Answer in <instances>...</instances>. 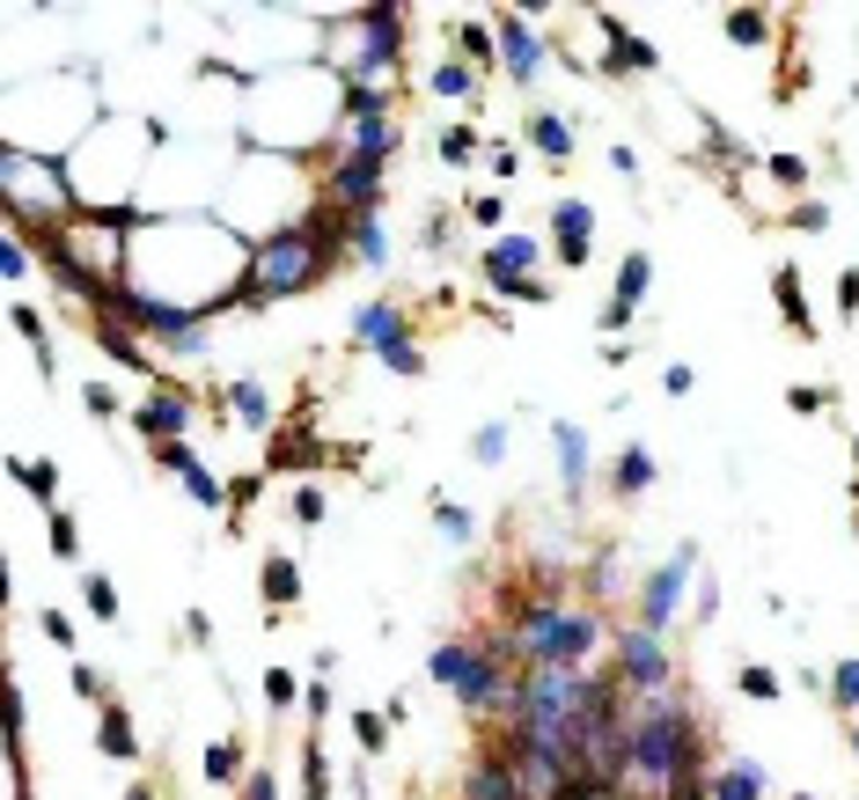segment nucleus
<instances>
[{"mask_svg":"<svg viewBox=\"0 0 859 800\" xmlns=\"http://www.w3.org/2000/svg\"><path fill=\"white\" fill-rule=\"evenodd\" d=\"M81 404H89V419H118V389L111 382H81Z\"/></svg>","mask_w":859,"mask_h":800,"instance_id":"43","label":"nucleus"},{"mask_svg":"<svg viewBox=\"0 0 859 800\" xmlns=\"http://www.w3.org/2000/svg\"><path fill=\"white\" fill-rule=\"evenodd\" d=\"M698 625H712V617H720V573H698Z\"/></svg>","mask_w":859,"mask_h":800,"instance_id":"45","label":"nucleus"},{"mask_svg":"<svg viewBox=\"0 0 859 800\" xmlns=\"http://www.w3.org/2000/svg\"><path fill=\"white\" fill-rule=\"evenodd\" d=\"M646 485H654V456H646V448L632 441V448L617 456V470H610V492H617V500H639Z\"/></svg>","mask_w":859,"mask_h":800,"instance_id":"23","label":"nucleus"},{"mask_svg":"<svg viewBox=\"0 0 859 800\" xmlns=\"http://www.w3.org/2000/svg\"><path fill=\"white\" fill-rule=\"evenodd\" d=\"M771 294H779V309H786V331H793V339H815V316H809V301H801V272L779 265L771 272Z\"/></svg>","mask_w":859,"mask_h":800,"instance_id":"21","label":"nucleus"},{"mask_svg":"<svg viewBox=\"0 0 859 800\" xmlns=\"http://www.w3.org/2000/svg\"><path fill=\"white\" fill-rule=\"evenodd\" d=\"M595 323H603V331H610V339H617V331L632 323V309H625V301H603V316H595Z\"/></svg>","mask_w":859,"mask_h":800,"instance_id":"54","label":"nucleus"},{"mask_svg":"<svg viewBox=\"0 0 859 800\" xmlns=\"http://www.w3.org/2000/svg\"><path fill=\"white\" fill-rule=\"evenodd\" d=\"M617 683L632 690V698H662L668 690V654H662V639L654 631H617Z\"/></svg>","mask_w":859,"mask_h":800,"instance_id":"5","label":"nucleus"},{"mask_svg":"<svg viewBox=\"0 0 859 800\" xmlns=\"http://www.w3.org/2000/svg\"><path fill=\"white\" fill-rule=\"evenodd\" d=\"M690 382H698V367H668V375H662L668 397H690Z\"/></svg>","mask_w":859,"mask_h":800,"instance_id":"55","label":"nucleus"},{"mask_svg":"<svg viewBox=\"0 0 859 800\" xmlns=\"http://www.w3.org/2000/svg\"><path fill=\"white\" fill-rule=\"evenodd\" d=\"M75 690H81L89 705H111V690H103V668H96V661H75Z\"/></svg>","mask_w":859,"mask_h":800,"instance_id":"44","label":"nucleus"},{"mask_svg":"<svg viewBox=\"0 0 859 800\" xmlns=\"http://www.w3.org/2000/svg\"><path fill=\"white\" fill-rule=\"evenodd\" d=\"M470 220H478V228H500V220H507V198H500V192L470 198Z\"/></svg>","mask_w":859,"mask_h":800,"instance_id":"48","label":"nucleus"},{"mask_svg":"<svg viewBox=\"0 0 859 800\" xmlns=\"http://www.w3.org/2000/svg\"><path fill=\"white\" fill-rule=\"evenodd\" d=\"M0 272H8V279L30 272V250H23V228H15V220H8V243H0Z\"/></svg>","mask_w":859,"mask_h":800,"instance_id":"41","label":"nucleus"},{"mask_svg":"<svg viewBox=\"0 0 859 800\" xmlns=\"http://www.w3.org/2000/svg\"><path fill=\"white\" fill-rule=\"evenodd\" d=\"M154 462H162V470H176V478H184V470H192V462H198V448H192V441H170V448H154Z\"/></svg>","mask_w":859,"mask_h":800,"instance_id":"49","label":"nucleus"},{"mask_svg":"<svg viewBox=\"0 0 859 800\" xmlns=\"http://www.w3.org/2000/svg\"><path fill=\"white\" fill-rule=\"evenodd\" d=\"M764 764H728V772L712 778V800H764Z\"/></svg>","mask_w":859,"mask_h":800,"instance_id":"26","label":"nucleus"},{"mask_svg":"<svg viewBox=\"0 0 859 800\" xmlns=\"http://www.w3.org/2000/svg\"><path fill=\"white\" fill-rule=\"evenodd\" d=\"M353 265H368V272L390 265V228H382V214H360V220H353Z\"/></svg>","mask_w":859,"mask_h":800,"instance_id":"22","label":"nucleus"},{"mask_svg":"<svg viewBox=\"0 0 859 800\" xmlns=\"http://www.w3.org/2000/svg\"><path fill=\"white\" fill-rule=\"evenodd\" d=\"M537 258H543L537 236H500V243L478 258V272H485V287H492V294L522 301V294H529V279H537Z\"/></svg>","mask_w":859,"mask_h":800,"instance_id":"7","label":"nucleus"},{"mask_svg":"<svg viewBox=\"0 0 859 800\" xmlns=\"http://www.w3.org/2000/svg\"><path fill=\"white\" fill-rule=\"evenodd\" d=\"M345 728H353V742H360V750H382V742H390V720H382V712H353V720H345Z\"/></svg>","mask_w":859,"mask_h":800,"instance_id":"40","label":"nucleus"},{"mask_svg":"<svg viewBox=\"0 0 859 800\" xmlns=\"http://www.w3.org/2000/svg\"><path fill=\"white\" fill-rule=\"evenodd\" d=\"M595 30L610 37V59H603L595 73H654V67H662V52L646 45V37H632V30H625V15H595Z\"/></svg>","mask_w":859,"mask_h":800,"instance_id":"11","label":"nucleus"},{"mask_svg":"<svg viewBox=\"0 0 859 800\" xmlns=\"http://www.w3.org/2000/svg\"><path fill=\"white\" fill-rule=\"evenodd\" d=\"M470 155H478V125H448V133H442V162H448V170H463Z\"/></svg>","mask_w":859,"mask_h":800,"instance_id":"37","label":"nucleus"},{"mask_svg":"<svg viewBox=\"0 0 859 800\" xmlns=\"http://www.w3.org/2000/svg\"><path fill=\"white\" fill-rule=\"evenodd\" d=\"M345 23L360 30L353 81H375V73H390V67H397V52H404V8H360V15H345Z\"/></svg>","mask_w":859,"mask_h":800,"instance_id":"4","label":"nucleus"},{"mask_svg":"<svg viewBox=\"0 0 859 800\" xmlns=\"http://www.w3.org/2000/svg\"><path fill=\"white\" fill-rule=\"evenodd\" d=\"M742 698H779V676H771V668H742Z\"/></svg>","mask_w":859,"mask_h":800,"instance_id":"47","label":"nucleus"},{"mask_svg":"<svg viewBox=\"0 0 859 800\" xmlns=\"http://www.w3.org/2000/svg\"><path fill=\"white\" fill-rule=\"evenodd\" d=\"M551 448H559V485H565V500H581V492H588V434H581L573 419H551Z\"/></svg>","mask_w":859,"mask_h":800,"instance_id":"13","label":"nucleus"},{"mask_svg":"<svg viewBox=\"0 0 859 800\" xmlns=\"http://www.w3.org/2000/svg\"><path fill=\"white\" fill-rule=\"evenodd\" d=\"M771 176H779V184H793V192H801V184H809V162H801V155H771Z\"/></svg>","mask_w":859,"mask_h":800,"instance_id":"50","label":"nucleus"},{"mask_svg":"<svg viewBox=\"0 0 859 800\" xmlns=\"http://www.w3.org/2000/svg\"><path fill=\"white\" fill-rule=\"evenodd\" d=\"M37 631H45L51 647H75V617H59V609H45V617H37Z\"/></svg>","mask_w":859,"mask_h":800,"instance_id":"51","label":"nucleus"},{"mask_svg":"<svg viewBox=\"0 0 859 800\" xmlns=\"http://www.w3.org/2000/svg\"><path fill=\"white\" fill-rule=\"evenodd\" d=\"M492 37H500V73H507V81H522V89L543 81V37H537V23H529L522 8H500V15H492Z\"/></svg>","mask_w":859,"mask_h":800,"instance_id":"6","label":"nucleus"},{"mask_svg":"<svg viewBox=\"0 0 859 800\" xmlns=\"http://www.w3.org/2000/svg\"><path fill=\"white\" fill-rule=\"evenodd\" d=\"M96 750H103V756H118V764H133V756H140V734H133V720H125V705H118V698L96 712Z\"/></svg>","mask_w":859,"mask_h":800,"instance_id":"20","label":"nucleus"},{"mask_svg":"<svg viewBox=\"0 0 859 800\" xmlns=\"http://www.w3.org/2000/svg\"><path fill=\"white\" fill-rule=\"evenodd\" d=\"M463 800H537V793L522 786V772L507 764V756L492 750V756H478V772L463 778Z\"/></svg>","mask_w":859,"mask_h":800,"instance_id":"12","label":"nucleus"},{"mask_svg":"<svg viewBox=\"0 0 859 800\" xmlns=\"http://www.w3.org/2000/svg\"><path fill=\"white\" fill-rule=\"evenodd\" d=\"M793 228H831V206L815 198V206H793Z\"/></svg>","mask_w":859,"mask_h":800,"instance_id":"53","label":"nucleus"},{"mask_svg":"<svg viewBox=\"0 0 859 800\" xmlns=\"http://www.w3.org/2000/svg\"><path fill=\"white\" fill-rule=\"evenodd\" d=\"M434 529H442L448 544H470V536H478V514L456 507V500H434Z\"/></svg>","mask_w":859,"mask_h":800,"instance_id":"32","label":"nucleus"},{"mask_svg":"<svg viewBox=\"0 0 859 800\" xmlns=\"http://www.w3.org/2000/svg\"><path fill=\"white\" fill-rule=\"evenodd\" d=\"M522 140H537V155H543V162H573V125H565L559 111H529Z\"/></svg>","mask_w":859,"mask_h":800,"instance_id":"18","label":"nucleus"},{"mask_svg":"<svg viewBox=\"0 0 859 800\" xmlns=\"http://www.w3.org/2000/svg\"><path fill=\"white\" fill-rule=\"evenodd\" d=\"M8 323H15V339L37 345V367H45V375H59V345L45 339V316L30 309V301H15V309H8Z\"/></svg>","mask_w":859,"mask_h":800,"instance_id":"25","label":"nucleus"},{"mask_svg":"<svg viewBox=\"0 0 859 800\" xmlns=\"http://www.w3.org/2000/svg\"><path fill=\"white\" fill-rule=\"evenodd\" d=\"M588 236H595V206L588 198H559V206H551V258H559L565 272L588 265Z\"/></svg>","mask_w":859,"mask_h":800,"instance_id":"10","label":"nucleus"},{"mask_svg":"<svg viewBox=\"0 0 859 800\" xmlns=\"http://www.w3.org/2000/svg\"><path fill=\"white\" fill-rule=\"evenodd\" d=\"M426 89H434V96H478V73L463 67V59H448V67H434V81H426Z\"/></svg>","mask_w":859,"mask_h":800,"instance_id":"34","label":"nucleus"},{"mask_svg":"<svg viewBox=\"0 0 859 800\" xmlns=\"http://www.w3.org/2000/svg\"><path fill=\"white\" fill-rule=\"evenodd\" d=\"M8 478H15V485H30V500H45V514L59 507V462H23V456H8Z\"/></svg>","mask_w":859,"mask_h":800,"instance_id":"24","label":"nucleus"},{"mask_svg":"<svg viewBox=\"0 0 859 800\" xmlns=\"http://www.w3.org/2000/svg\"><path fill=\"white\" fill-rule=\"evenodd\" d=\"M852 456H859V441H852Z\"/></svg>","mask_w":859,"mask_h":800,"instance_id":"60","label":"nucleus"},{"mask_svg":"<svg viewBox=\"0 0 859 800\" xmlns=\"http://www.w3.org/2000/svg\"><path fill=\"white\" fill-rule=\"evenodd\" d=\"M301 800H331V764H323V742H317V734L301 742Z\"/></svg>","mask_w":859,"mask_h":800,"instance_id":"28","label":"nucleus"},{"mask_svg":"<svg viewBox=\"0 0 859 800\" xmlns=\"http://www.w3.org/2000/svg\"><path fill=\"white\" fill-rule=\"evenodd\" d=\"M823 404H831V397H823V389H809V382H793V389H786V412H801V419H815Z\"/></svg>","mask_w":859,"mask_h":800,"instance_id":"46","label":"nucleus"},{"mask_svg":"<svg viewBox=\"0 0 859 800\" xmlns=\"http://www.w3.org/2000/svg\"><path fill=\"white\" fill-rule=\"evenodd\" d=\"M382 367H390V375H404V382H412V375H426V353H419L412 339H397V345H382Z\"/></svg>","mask_w":859,"mask_h":800,"instance_id":"38","label":"nucleus"},{"mask_svg":"<svg viewBox=\"0 0 859 800\" xmlns=\"http://www.w3.org/2000/svg\"><path fill=\"white\" fill-rule=\"evenodd\" d=\"M323 514H331V500H323L317 478H309V485H295V522H301V529H317Z\"/></svg>","mask_w":859,"mask_h":800,"instance_id":"39","label":"nucleus"},{"mask_svg":"<svg viewBox=\"0 0 859 800\" xmlns=\"http://www.w3.org/2000/svg\"><path fill=\"white\" fill-rule=\"evenodd\" d=\"M133 426L148 434V448H170V441H184V434H192V397H184V382H170V375H162V382H154V397L133 412Z\"/></svg>","mask_w":859,"mask_h":800,"instance_id":"8","label":"nucleus"},{"mask_svg":"<svg viewBox=\"0 0 859 800\" xmlns=\"http://www.w3.org/2000/svg\"><path fill=\"white\" fill-rule=\"evenodd\" d=\"M345 243H353V214H339L331 198H317V214L287 220V228H272L257 250H243V279L228 287V301L272 309V301H287V294H309L323 272L345 258Z\"/></svg>","mask_w":859,"mask_h":800,"instance_id":"1","label":"nucleus"},{"mask_svg":"<svg viewBox=\"0 0 859 800\" xmlns=\"http://www.w3.org/2000/svg\"><path fill=\"white\" fill-rule=\"evenodd\" d=\"M646 287H654V258H646V250H632V258L617 265V294H610V301L639 309V301H646Z\"/></svg>","mask_w":859,"mask_h":800,"instance_id":"27","label":"nucleus"},{"mask_svg":"<svg viewBox=\"0 0 859 800\" xmlns=\"http://www.w3.org/2000/svg\"><path fill=\"white\" fill-rule=\"evenodd\" d=\"M690 573H698V544H676V558H668V565H654V573H646V587H639V631H654V639H662V631L676 625Z\"/></svg>","mask_w":859,"mask_h":800,"instance_id":"3","label":"nucleus"},{"mask_svg":"<svg viewBox=\"0 0 859 800\" xmlns=\"http://www.w3.org/2000/svg\"><path fill=\"white\" fill-rule=\"evenodd\" d=\"M837 309H845V316L859 309V272H845V279H837Z\"/></svg>","mask_w":859,"mask_h":800,"instance_id":"57","label":"nucleus"},{"mask_svg":"<svg viewBox=\"0 0 859 800\" xmlns=\"http://www.w3.org/2000/svg\"><path fill=\"white\" fill-rule=\"evenodd\" d=\"M257 587H265V603H272V609L301 603V565H295L287 551H265V565H257Z\"/></svg>","mask_w":859,"mask_h":800,"instance_id":"19","label":"nucleus"},{"mask_svg":"<svg viewBox=\"0 0 859 800\" xmlns=\"http://www.w3.org/2000/svg\"><path fill=\"white\" fill-rule=\"evenodd\" d=\"M331 456H339V448H331V441H317L309 426H279V434L265 441V470H272V478H287V470H295L301 485H309V470H317V462H331Z\"/></svg>","mask_w":859,"mask_h":800,"instance_id":"9","label":"nucleus"},{"mask_svg":"<svg viewBox=\"0 0 859 800\" xmlns=\"http://www.w3.org/2000/svg\"><path fill=\"white\" fill-rule=\"evenodd\" d=\"M397 339H412V331H404V309H397V301H360V309H353V345L382 353V345H397Z\"/></svg>","mask_w":859,"mask_h":800,"instance_id":"14","label":"nucleus"},{"mask_svg":"<svg viewBox=\"0 0 859 800\" xmlns=\"http://www.w3.org/2000/svg\"><path fill=\"white\" fill-rule=\"evenodd\" d=\"M823 690H831V705H837V712H859V654H852V661H837Z\"/></svg>","mask_w":859,"mask_h":800,"instance_id":"33","label":"nucleus"},{"mask_svg":"<svg viewBox=\"0 0 859 800\" xmlns=\"http://www.w3.org/2000/svg\"><path fill=\"white\" fill-rule=\"evenodd\" d=\"M125 800H162V793H154V786H133V793H125Z\"/></svg>","mask_w":859,"mask_h":800,"instance_id":"58","label":"nucleus"},{"mask_svg":"<svg viewBox=\"0 0 859 800\" xmlns=\"http://www.w3.org/2000/svg\"><path fill=\"white\" fill-rule=\"evenodd\" d=\"M89 339H96L103 353H111V361H125L133 375H148V382H162V375H154V361H148V345L133 339L125 323H111V316H89Z\"/></svg>","mask_w":859,"mask_h":800,"instance_id":"16","label":"nucleus"},{"mask_svg":"<svg viewBox=\"0 0 859 800\" xmlns=\"http://www.w3.org/2000/svg\"><path fill=\"white\" fill-rule=\"evenodd\" d=\"M764 37H771L764 8H728V45H764Z\"/></svg>","mask_w":859,"mask_h":800,"instance_id":"30","label":"nucleus"},{"mask_svg":"<svg viewBox=\"0 0 859 800\" xmlns=\"http://www.w3.org/2000/svg\"><path fill=\"white\" fill-rule=\"evenodd\" d=\"M243 800H279V778H272V772H250V778H243Z\"/></svg>","mask_w":859,"mask_h":800,"instance_id":"52","label":"nucleus"},{"mask_svg":"<svg viewBox=\"0 0 859 800\" xmlns=\"http://www.w3.org/2000/svg\"><path fill=\"white\" fill-rule=\"evenodd\" d=\"M301 698H309V690L295 683V668H265V705L272 712H287V705H301Z\"/></svg>","mask_w":859,"mask_h":800,"instance_id":"36","label":"nucleus"},{"mask_svg":"<svg viewBox=\"0 0 859 800\" xmlns=\"http://www.w3.org/2000/svg\"><path fill=\"white\" fill-rule=\"evenodd\" d=\"M45 536H51V558H81V529H75V514L67 507L45 514Z\"/></svg>","mask_w":859,"mask_h":800,"instance_id":"35","label":"nucleus"},{"mask_svg":"<svg viewBox=\"0 0 859 800\" xmlns=\"http://www.w3.org/2000/svg\"><path fill=\"white\" fill-rule=\"evenodd\" d=\"M301 705H309V720H323V712H331V683H309V698Z\"/></svg>","mask_w":859,"mask_h":800,"instance_id":"56","label":"nucleus"},{"mask_svg":"<svg viewBox=\"0 0 859 800\" xmlns=\"http://www.w3.org/2000/svg\"><path fill=\"white\" fill-rule=\"evenodd\" d=\"M470 456H478V462H500V456H507V426H500V419H492V426H478Z\"/></svg>","mask_w":859,"mask_h":800,"instance_id":"42","label":"nucleus"},{"mask_svg":"<svg viewBox=\"0 0 859 800\" xmlns=\"http://www.w3.org/2000/svg\"><path fill=\"white\" fill-rule=\"evenodd\" d=\"M698 764V720H690L684 705L668 698H646L632 712V742H625V772L639 778V786H654V793H668L676 778Z\"/></svg>","mask_w":859,"mask_h":800,"instance_id":"2","label":"nucleus"},{"mask_svg":"<svg viewBox=\"0 0 859 800\" xmlns=\"http://www.w3.org/2000/svg\"><path fill=\"white\" fill-rule=\"evenodd\" d=\"M390 89H375V81H339V125H360V118H390Z\"/></svg>","mask_w":859,"mask_h":800,"instance_id":"17","label":"nucleus"},{"mask_svg":"<svg viewBox=\"0 0 859 800\" xmlns=\"http://www.w3.org/2000/svg\"><path fill=\"white\" fill-rule=\"evenodd\" d=\"M206 778H214V786H243V750H236V742H214V750H206Z\"/></svg>","mask_w":859,"mask_h":800,"instance_id":"31","label":"nucleus"},{"mask_svg":"<svg viewBox=\"0 0 859 800\" xmlns=\"http://www.w3.org/2000/svg\"><path fill=\"white\" fill-rule=\"evenodd\" d=\"M852 750H859V720H852Z\"/></svg>","mask_w":859,"mask_h":800,"instance_id":"59","label":"nucleus"},{"mask_svg":"<svg viewBox=\"0 0 859 800\" xmlns=\"http://www.w3.org/2000/svg\"><path fill=\"white\" fill-rule=\"evenodd\" d=\"M801 800H815V793H801Z\"/></svg>","mask_w":859,"mask_h":800,"instance_id":"61","label":"nucleus"},{"mask_svg":"<svg viewBox=\"0 0 859 800\" xmlns=\"http://www.w3.org/2000/svg\"><path fill=\"white\" fill-rule=\"evenodd\" d=\"M228 412H236V419H243V426H250V434H279V426H272V397H265V382H250V375H236V382H228L221 389V419Z\"/></svg>","mask_w":859,"mask_h":800,"instance_id":"15","label":"nucleus"},{"mask_svg":"<svg viewBox=\"0 0 859 800\" xmlns=\"http://www.w3.org/2000/svg\"><path fill=\"white\" fill-rule=\"evenodd\" d=\"M81 603H89L96 625H118V587H111V573H81Z\"/></svg>","mask_w":859,"mask_h":800,"instance_id":"29","label":"nucleus"}]
</instances>
